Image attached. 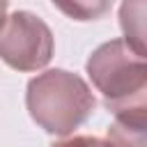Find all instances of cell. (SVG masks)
<instances>
[{
	"mask_svg": "<svg viewBox=\"0 0 147 147\" xmlns=\"http://www.w3.org/2000/svg\"><path fill=\"white\" fill-rule=\"evenodd\" d=\"M25 106L30 117L51 136H69L96 108L87 83L64 69H51L28 83Z\"/></svg>",
	"mask_w": 147,
	"mask_h": 147,
	"instance_id": "cell-1",
	"label": "cell"
},
{
	"mask_svg": "<svg viewBox=\"0 0 147 147\" xmlns=\"http://www.w3.org/2000/svg\"><path fill=\"white\" fill-rule=\"evenodd\" d=\"M92 85L101 92L103 103L115 113L147 110V62L145 55L126 44V39H110L101 44L85 64Z\"/></svg>",
	"mask_w": 147,
	"mask_h": 147,
	"instance_id": "cell-2",
	"label": "cell"
},
{
	"mask_svg": "<svg viewBox=\"0 0 147 147\" xmlns=\"http://www.w3.org/2000/svg\"><path fill=\"white\" fill-rule=\"evenodd\" d=\"M53 57V32L32 11H14L0 25V60L16 71H37Z\"/></svg>",
	"mask_w": 147,
	"mask_h": 147,
	"instance_id": "cell-3",
	"label": "cell"
},
{
	"mask_svg": "<svg viewBox=\"0 0 147 147\" xmlns=\"http://www.w3.org/2000/svg\"><path fill=\"white\" fill-rule=\"evenodd\" d=\"M147 110L115 115V122L108 126L110 147H147Z\"/></svg>",
	"mask_w": 147,
	"mask_h": 147,
	"instance_id": "cell-4",
	"label": "cell"
},
{
	"mask_svg": "<svg viewBox=\"0 0 147 147\" xmlns=\"http://www.w3.org/2000/svg\"><path fill=\"white\" fill-rule=\"evenodd\" d=\"M119 25L126 44L145 55V0H124L119 7Z\"/></svg>",
	"mask_w": 147,
	"mask_h": 147,
	"instance_id": "cell-5",
	"label": "cell"
},
{
	"mask_svg": "<svg viewBox=\"0 0 147 147\" xmlns=\"http://www.w3.org/2000/svg\"><path fill=\"white\" fill-rule=\"evenodd\" d=\"M53 5L74 21H96L110 9L113 0H53Z\"/></svg>",
	"mask_w": 147,
	"mask_h": 147,
	"instance_id": "cell-6",
	"label": "cell"
},
{
	"mask_svg": "<svg viewBox=\"0 0 147 147\" xmlns=\"http://www.w3.org/2000/svg\"><path fill=\"white\" fill-rule=\"evenodd\" d=\"M53 147H110L106 140H99L94 136H71V138H64L60 142H55Z\"/></svg>",
	"mask_w": 147,
	"mask_h": 147,
	"instance_id": "cell-7",
	"label": "cell"
},
{
	"mask_svg": "<svg viewBox=\"0 0 147 147\" xmlns=\"http://www.w3.org/2000/svg\"><path fill=\"white\" fill-rule=\"evenodd\" d=\"M5 14H7V0H0V25L5 21Z\"/></svg>",
	"mask_w": 147,
	"mask_h": 147,
	"instance_id": "cell-8",
	"label": "cell"
}]
</instances>
